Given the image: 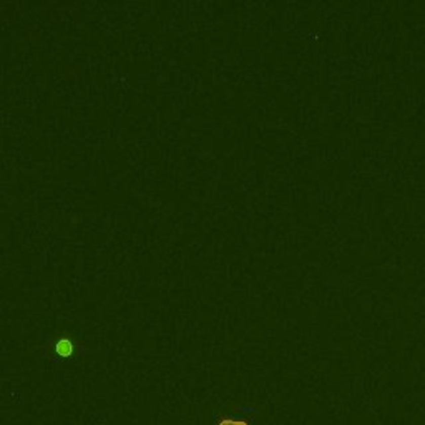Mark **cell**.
Listing matches in <instances>:
<instances>
[{"label":"cell","mask_w":425,"mask_h":425,"mask_svg":"<svg viewBox=\"0 0 425 425\" xmlns=\"http://www.w3.org/2000/svg\"><path fill=\"white\" fill-rule=\"evenodd\" d=\"M57 352L60 356L67 357L73 352V344H71L70 340H60V342L57 344Z\"/></svg>","instance_id":"obj_1"},{"label":"cell","mask_w":425,"mask_h":425,"mask_svg":"<svg viewBox=\"0 0 425 425\" xmlns=\"http://www.w3.org/2000/svg\"><path fill=\"white\" fill-rule=\"evenodd\" d=\"M218 425H246V423H243V422H233V420H224V422H221Z\"/></svg>","instance_id":"obj_2"}]
</instances>
